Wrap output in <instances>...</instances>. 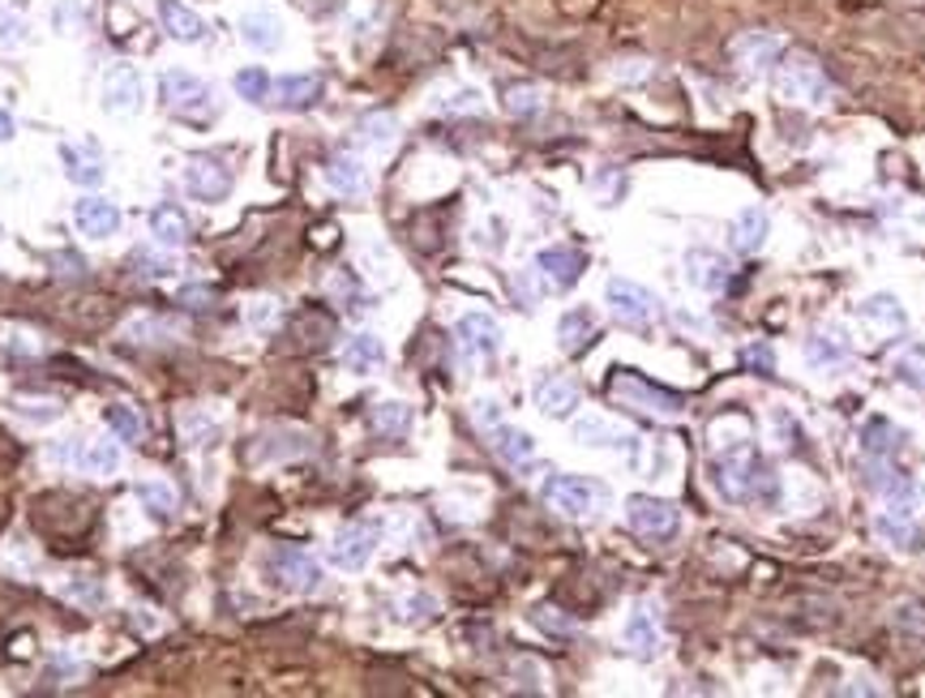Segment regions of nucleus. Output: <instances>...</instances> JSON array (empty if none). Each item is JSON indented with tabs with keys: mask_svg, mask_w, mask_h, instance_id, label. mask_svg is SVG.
Instances as JSON below:
<instances>
[{
	"mask_svg": "<svg viewBox=\"0 0 925 698\" xmlns=\"http://www.w3.org/2000/svg\"><path fill=\"white\" fill-rule=\"evenodd\" d=\"M73 224H78V232L90 236V240H108V236H116V227H120V210H116L108 197L90 194L73 206Z\"/></svg>",
	"mask_w": 925,
	"mask_h": 698,
	"instance_id": "obj_22",
	"label": "nucleus"
},
{
	"mask_svg": "<svg viewBox=\"0 0 925 698\" xmlns=\"http://www.w3.org/2000/svg\"><path fill=\"white\" fill-rule=\"evenodd\" d=\"M240 39L249 43L253 52H275L283 43V22L266 9H253L240 18Z\"/></svg>",
	"mask_w": 925,
	"mask_h": 698,
	"instance_id": "obj_30",
	"label": "nucleus"
},
{
	"mask_svg": "<svg viewBox=\"0 0 925 698\" xmlns=\"http://www.w3.org/2000/svg\"><path fill=\"white\" fill-rule=\"evenodd\" d=\"M502 108L510 116H535L540 108H544V95H540V86H505L502 95Z\"/></svg>",
	"mask_w": 925,
	"mask_h": 698,
	"instance_id": "obj_42",
	"label": "nucleus"
},
{
	"mask_svg": "<svg viewBox=\"0 0 925 698\" xmlns=\"http://www.w3.org/2000/svg\"><path fill=\"white\" fill-rule=\"evenodd\" d=\"M232 86H236V95H240V99H249V104H266V95L275 90L270 73H266V69H257V65L240 69V73L232 78Z\"/></svg>",
	"mask_w": 925,
	"mask_h": 698,
	"instance_id": "obj_41",
	"label": "nucleus"
},
{
	"mask_svg": "<svg viewBox=\"0 0 925 698\" xmlns=\"http://www.w3.org/2000/svg\"><path fill=\"white\" fill-rule=\"evenodd\" d=\"M780 57H785V43H780L776 35H758V30H750V35H741V39L732 43V60L741 65L746 78L771 73V65H780Z\"/></svg>",
	"mask_w": 925,
	"mask_h": 698,
	"instance_id": "obj_12",
	"label": "nucleus"
},
{
	"mask_svg": "<svg viewBox=\"0 0 925 698\" xmlns=\"http://www.w3.org/2000/svg\"><path fill=\"white\" fill-rule=\"evenodd\" d=\"M377 544H382V523H347L335 531L326 558L335 561L338 570H365L368 558L377 553Z\"/></svg>",
	"mask_w": 925,
	"mask_h": 698,
	"instance_id": "obj_8",
	"label": "nucleus"
},
{
	"mask_svg": "<svg viewBox=\"0 0 925 698\" xmlns=\"http://www.w3.org/2000/svg\"><path fill=\"white\" fill-rule=\"evenodd\" d=\"M776 498H780V475H776V468L767 459L755 454V468H750V502L771 505Z\"/></svg>",
	"mask_w": 925,
	"mask_h": 698,
	"instance_id": "obj_39",
	"label": "nucleus"
},
{
	"mask_svg": "<svg viewBox=\"0 0 925 698\" xmlns=\"http://www.w3.org/2000/svg\"><path fill=\"white\" fill-rule=\"evenodd\" d=\"M155 13H159L164 35L176 39V43H206L210 39L206 18L197 9H189V4H180V0H155Z\"/></svg>",
	"mask_w": 925,
	"mask_h": 698,
	"instance_id": "obj_14",
	"label": "nucleus"
},
{
	"mask_svg": "<svg viewBox=\"0 0 925 698\" xmlns=\"http://www.w3.org/2000/svg\"><path fill=\"white\" fill-rule=\"evenodd\" d=\"M257 459H301V454H313V438L301 433V429H270L266 438H257Z\"/></svg>",
	"mask_w": 925,
	"mask_h": 698,
	"instance_id": "obj_32",
	"label": "nucleus"
},
{
	"mask_svg": "<svg viewBox=\"0 0 925 698\" xmlns=\"http://www.w3.org/2000/svg\"><path fill=\"white\" fill-rule=\"evenodd\" d=\"M138 502L146 505L155 519H171V514H176V489H171L168 480H141Z\"/></svg>",
	"mask_w": 925,
	"mask_h": 698,
	"instance_id": "obj_38",
	"label": "nucleus"
},
{
	"mask_svg": "<svg viewBox=\"0 0 925 698\" xmlns=\"http://www.w3.org/2000/svg\"><path fill=\"white\" fill-rule=\"evenodd\" d=\"M275 322H279V301H270V296H266V301H253L249 305V326L253 331H270Z\"/></svg>",
	"mask_w": 925,
	"mask_h": 698,
	"instance_id": "obj_49",
	"label": "nucleus"
},
{
	"mask_svg": "<svg viewBox=\"0 0 925 698\" xmlns=\"http://www.w3.org/2000/svg\"><path fill=\"white\" fill-rule=\"evenodd\" d=\"M626 523L639 531L643 540H673L677 528H681V514H677V505L665 502V498L634 493V498H626Z\"/></svg>",
	"mask_w": 925,
	"mask_h": 698,
	"instance_id": "obj_7",
	"label": "nucleus"
},
{
	"mask_svg": "<svg viewBox=\"0 0 925 698\" xmlns=\"http://www.w3.org/2000/svg\"><path fill=\"white\" fill-rule=\"evenodd\" d=\"M767 236H771V215L762 210V206H746V210H737L729 224V245L737 253H758L762 245H767Z\"/></svg>",
	"mask_w": 925,
	"mask_h": 698,
	"instance_id": "obj_24",
	"label": "nucleus"
},
{
	"mask_svg": "<svg viewBox=\"0 0 925 698\" xmlns=\"http://www.w3.org/2000/svg\"><path fill=\"white\" fill-rule=\"evenodd\" d=\"M134 266H138V275H146V279H171L180 266H176V257L171 253H150V249H134V257H129Z\"/></svg>",
	"mask_w": 925,
	"mask_h": 698,
	"instance_id": "obj_43",
	"label": "nucleus"
},
{
	"mask_svg": "<svg viewBox=\"0 0 925 698\" xmlns=\"http://www.w3.org/2000/svg\"><path fill=\"white\" fill-rule=\"evenodd\" d=\"M30 39V22L13 9H0V48H22Z\"/></svg>",
	"mask_w": 925,
	"mask_h": 698,
	"instance_id": "obj_45",
	"label": "nucleus"
},
{
	"mask_svg": "<svg viewBox=\"0 0 925 698\" xmlns=\"http://www.w3.org/2000/svg\"><path fill=\"white\" fill-rule=\"evenodd\" d=\"M574 438H579L583 446H613V450L634 454V433H621V429L609 424L604 416H583L574 424Z\"/></svg>",
	"mask_w": 925,
	"mask_h": 698,
	"instance_id": "obj_31",
	"label": "nucleus"
},
{
	"mask_svg": "<svg viewBox=\"0 0 925 698\" xmlns=\"http://www.w3.org/2000/svg\"><path fill=\"white\" fill-rule=\"evenodd\" d=\"M343 364H347L352 373L368 377V373H377V368L386 364V343L377 335H368V331H361V335H352L343 343Z\"/></svg>",
	"mask_w": 925,
	"mask_h": 698,
	"instance_id": "obj_29",
	"label": "nucleus"
},
{
	"mask_svg": "<svg viewBox=\"0 0 925 698\" xmlns=\"http://www.w3.org/2000/svg\"><path fill=\"white\" fill-rule=\"evenodd\" d=\"M621 639H626V647H630L639 660H651V656H660V647H665L660 613H656L651 604H634V609H630V617H626V626H621Z\"/></svg>",
	"mask_w": 925,
	"mask_h": 698,
	"instance_id": "obj_13",
	"label": "nucleus"
},
{
	"mask_svg": "<svg viewBox=\"0 0 925 698\" xmlns=\"http://www.w3.org/2000/svg\"><path fill=\"white\" fill-rule=\"evenodd\" d=\"M609 394H613V403H621V407L643 412V416H656V420H677L686 412V399L681 394L669 391V386H656L651 377L634 373V368H613Z\"/></svg>",
	"mask_w": 925,
	"mask_h": 698,
	"instance_id": "obj_1",
	"label": "nucleus"
},
{
	"mask_svg": "<svg viewBox=\"0 0 925 698\" xmlns=\"http://www.w3.org/2000/svg\"><path fill=\"white\" fill-rule=\"evenodd\" d=\"M141 99H146V86H141V73L129 69V65H116L104 82V108L112 116H134L141 112Z\"/></svg>",
	"mask_w": 925,
	"mask_h": 698,
	"instance_id": "obj_16",
	"label": "nucleus"
},
{
	"mask_svg": "<svg viewBox=\"0 0 925 698\" xmlns=\"http://www.w3.org/2000/svg\"><path fill=\"white\" fill-rule=\"evenodd\" d=\"M275 95H279L275 104L283 112H308L322 99V78L317 73H287V78L275 82Z\"/></svg>",
	"mask_w": 925,
	"mask_h": 698,
	"instance_id": "obj_27",
	"label": "nucleus"
},
{
	"mask_svg": "<svg viewBox=\"0 0 925 698\" xmlns=\"http://www.w3.org/2000/svg\"><path fill=\"white\" fill-rule=\"evenodd\" d=\"M857 317H862L866 331H874V335H883V338H896L908 331V313H904V305H899L896 296H887V292L866 296V301L857 305Z\"/></svg>",
	"mask_w": 925,
	"mask_h": 698,
	"instance_id": "obj_17",
	"label": "nucleus"
},
{
	"mask_svg": "<svg viewBox=\"0 0 925 698\" xmlns=\"http://www.w3.org/2000/svg\"><path fill=\"white\" fill-rule=\"evenodd\" d=\"M52 22H57V30H69V27H73V0H65V4H57Z\"/></svg>",
	"mask_w": 925,
	"mask_h": 698,
	"instance_id": "obj_55",
	"label": "nucleus"
},
{
	"mask_svg": "<svg viewBox=\"0 0 925 698\" xmlns=\"http://www.w3.org/2000/svg\"><path fill=\"white\" fill-rule=\"evenodd\" d=\"M18 416L35 420V424H48V420L60 416V403L57 399H30V403H18Z\"/></svg>",
	"mask_w": 925,
	"mask_h": 698,
	"instance_id": "obj_48",
	"label": "nucleus"
},
{
	"mask_svg": "<svg viewBox=\"0 0 925 698\" xmlns=\"http://www.w3.org/2000/svg\"><path fill=\"white\" fill-rule=\"evenodd\" d=\"M831 95V82L827 73L818 69V60L806 57V52H788L780 60V99L797 104V108H823Z\"/></svg>",
	"mask_w": 925,
	"mask_h": 698,
	"instance_id": "obj_3",
	"label": "nucleus"
},
{
	"mask_svg": "<svg viewBox=\"0 0 925 698\" xmlns=\"http://www.w3.org/2000/svg\"><path fill=\"white\" fill-rule=\"evenodd\" d=\"M532 621L540 626V630H549V635H574V621L558 617V609H549V604H540V609L532 613Z\"/></svg>",
	"mask_w": 925,
	"mask_h": 698,
	"instance_id": "obj_50",
	"label": "nucleus"
},
{
	"mask_svg": "<svg viewBox=\"0 0 925 698\" xmlns=\"http://www.w3.org/2000/svg\"><path fill=\"white\" fill-rule=\"evenodd\" d=\"M65 596H73V600H82V604H90V609H95V604L104 600V587L95 583V579H86V583H69V587H65Z\"/></svg>",
	"mask_w": 925,
	"mask_h": 698,
	"instance_id": "obj_53",
	"label": "nucleus"
},
{
	"mask_svg": "<svg viewBox=\"0 0 925 698\" xmlns=\"http://www.w3.org/2000/svg\"><path fill=\"white\" fill-rule=\"evenodd\" d=\"M686 279L695 283L699 292H711V296H720V292L729 287V279H732V262L725 257V253H716V249H690V253H686Z\"/></svg>",
	"mask_w": 925,
	"mask_h": 698,
	"instance_id": "obj_15",
	"label": "nucleus"
},
{
	"mask_svg": "<svg viewBox=\"0 0 925 698\" xmlns=\"http://www.w3.org/2000/svg\"><path fill=\"white\" fill-rule=\"evenodd\" d=\"M262 570L270 574V583L292 591V596H308V591L322 587V566L308 558L305 549H292V544L275 549L270 558L262 561Z\"/></svg>",
	"mask_w": 925,
	"mask_h": 698,
	"instance_id": "obj_6",
	"label": "nucleus"
},
{
	"mask_svg": "<svg viewBox=\"0 0 925 698\" xmlns=\"http://www.w3.org/2000/svg\"><path fill=\"white\" fill-rule=\"evenodd\" d=\"M368 429H373V433H382V438H403V433L412 429V407H407V403H398V399H391V403H377V407L368 412Z\"/></svg>",
	"mask_w": 925,
	"mask_h": 698,
	"instance_id": "obj_36",
	"label": "nucleus"
},
{
	"mask_svg": "<svg viewBox=\"0 0 925 698\" xmlns=\"http://www.w3.org/2000/svg\"><path fill=\"white\" fill-rule=\"evenodd\" d=\"M853 356V338L844 335L840 326H818L806 338V364L810 368H840Z\"/></svg>",
	"mask_w": 925,
	"mask_h": 698,
	"instance_id": "obj_21",
	"label": "nucleus"
},
{
	"mask_svg": "<svg viewBox=\"0 0 925 698\" xmlns=\"http://www.w3.org/2000/svg\"><path fill=\"white\" fill-rule=\"evenodd\" d=\"M356 138L373 146V150H391L394 138H398V120L391 112H368L361 125H356Z\"/></svg>",
	"mask_w": 925,
	"mask_h": 698,
	"instance_id": "obj_37",
	"label": "nucleus"
},
{
	"mask_svg": "<svg viewBox=\"0 0 925 698\" xmlns=\"http://www.w3.org/2000/svg\"><path fill=\"white\" fill-rule=\"evenodd\" d=\"M326 180H331V189H335V194H347V197L365 194L368 189L365 159H361V155H352V150H338L335 159L326 164Z\"/></svg>",
	"mask_w": 925,
	"mask_h": 698,
	"instance_id": "obj_28",
	"label": "nucleus"
},
{
	"mask_svg": "<svg viewBox=\"0 0 925 698\" xmlns=\"http://www.w3.org/2000/svg\"><path fill=\"white\" fill-rule=\"evenodd\" d=\"M750 468H755V450L729 446L725 450V459L711 463L716 493H720L725 502H750Z\"/></svg>",
	"mask_w": 925,
	"mask_h": 698,
	"instance_id": "obj_10",
	"label": "nucleus"
},
{
	"mask_svg": "<svg viewBox=\"0 0 925 698\" xmlns=\"http://www.w3.org/2000/svg\"><path fill=\"white\" fill-rule=\"evenodd\" d=\"M9 138H13V116L0 108V141H9Z\"/></svg>",
	"mask_w": 925,
	"mask_h": 698,
	"instance_id": "obj_56",
	"label": "nucleus"
},
{
	"mask_svg": "<svg viewBox=\"0 0 925 698\" xmlns=\"http://www.w3.org/2000/svg\"><path fill=\"white\" fill-rule=\"evenodd\" d=\"M454 335L468 356H498V347H502V326L489 313H463Z\"/></svg>",
	"mask_w": 925,
	"mask_h": 698,
	"instance_id": "obj_19",
	"label": "nucleus"
},
{
	"mask_svg": "<svg viewBox=\"0 0 925 698\" xmlns=\"http://www.w3.org/2000/svg\"><path fill=\"white\" fill-rule=\"evenodd\" d=\"M600 338V322H596V313L591 308H565L558 322V343L561 352H570V356H579V352H588L591 343Z\"/></svg>",
	"mask_w": 925,
	"mask_h": 698,
	"instance_id": "obj_25",
	"label": "nucleus"
},
{
	"mask_svg": "<svg viewBox=\"0 0 925 698\" xmlns=\"http://www.w3.org/2000/svg\"><path fill=\"white\" fill-rule=\"evenodd\" d=\"M472 420H476L480 429L489 433L493 424H502V407H498L493 399H480V403H472Z\"/></svg>",
	"mask_w": 925,
	"mask_h": 698,
	"instance_id": "obj_52",
	"label": "nucleus"
},
{
	"mask_svg": "<svg viewBox=\"0 0 925 698\" xmlns=\"http://www.w3.org/2000/svg\"><path fill=\"white\" fill-rule=\"evenodd\" d=\"M899 442H904V433H899L892 420H883V416L866 420V429H862V450H866V459H892L899 450Z\"/></svg>",
	"mask_w": 925,
	"mask_h": 698,
	"instance_id": "obj_35",
	"label": "nucleus"
},
{
	"mask_svg": "<svg viewBox=\"0 0 925 698\" xmlns=\"http://www.w3.org/2000/svg\"><path fill=\"white\" fill-rule=\"evenodd\" d=\"M104 420L112 424L116 438H120V442H129V446H138L141 433H146V429H141V416L134 412V407H129V403H112V407L104 412Z\"/></svg>",
	"mask_w": 925,
	"mask_h": 698,
	"instance_id": "obj_40",
	"label": "nucleus"
},
{
	"mask_svg": "<svg viewBox=\"0 0 925 698\" xmlns=\"http://www.w3.org/2000/svg\"><path fill=\"white\" fill-rule=\"evenodd\" d=\"M150 236L159 249H180L189 240V219L176 206H155L150 210Z\"/></svg>",
	"mask_w": 925,
	"mask_h": 698,
	"instance_id": "obj_33",
	"label": "nucleus"
},
{
	"mask_svg": "<svg viewBox=\"0 0 925 698\" xmlns=\"http://www.w3.org/2000/svg\"><path fill=\"white\" fill-rule=\"evenodd\" d=\"M60 164H65V176L73 180V185H82V189H99L104 185V159H99V150H90V146H73V141H65L60 146Z\"/></svg>",
	"mask_w": 925,
	"mask_h": 698,
	"instance_id": "obj_26",
	"label": "nucleus"
},
{
	"mask_svg": "<svg viewBox=\"0 0 925 698\" xmlns=\"http://www.w3.org/2000/svg\"><path fill=\"white\" fill-rule=\"evenodd\" d=\"M544 502L565 519H591L600 505L609 502V489L588 480V475H553L544 484Z\"/></svg>",
	"mask_w": 925,
	"mask_h": 698,
	"instance_id": "obj_4",
	"label": "nucleus"
},
{
	"mask_svg": "<svg viewBox=\"0 0 925 698\" xmlns=\"http://www.w3.org/2000/svg\"><path fill=\"white\" fill-rule=\"evenodd\" d=\"M164 335H176V326L164 322V317H134V322H125V338L129 343H159Z\"/></svg>",
	"mask_w": 925,
	"mask_h": 698,
	"instance_id": "obj_44",
	"label": "nucleus"
},
{
	"mask_svg": "<svg viewBox=\"0 0 925 698\" xmlns=\"http://www.w3.org/2000/svg\"><path fill=\"white\" fill-rule=\"evenodd\" d=\"M180 429H185L189 446H197V438H215V433H219V424H215V420L194 416V412H185V416H180Z\"/></svg>",
	"mask_w": 925,
	"mask_h": 698,
	"instance_id": "obj_51",
	"label": "nucleus"
},
{
	"mask_svg": "<svg viewBox=\"0 0 925 698\" xmlns=\"http://www.w3.org/2000/svg\"><path fill=\"white\" fill-rule=\"evenodd\" d=\"M489 446H493V454L502 459L505 468H514V472H523V468H532V459H535V442H532V433H523V429H514V424H493L489 433Z\"/></svg>",
	"mask_w": 925,
	"mask_h": 698,
	"instance_id": "obj_20",
	"label": "nucleus"
},
{
	"mask_svg": "<svg viewBox=\"0 0 925 698\" xmlns=\"http://www.w3.org/2000/svg\"><path fill=\"white\" fill-rule=\"evenodd\" d=\"M579 403H583L579 386L570 377H561V373H549V377L535 382V407L549 420H570L579 412Z\"/></svg>",
	"mask_w": 925,
	"mask_h": 698,
	"instance_id": "obj_18",
	"label": "nucleus"
},
{
	"mask_svg": "<svg viewBox=\"0 0 925 698\" xmlns=\"http://www.w3.org/2000/svg\"><path fill=\"white\" fill-rule=\"evenodd\" d=\"M746 368H750V373H758V377H776V352H771L767 343H755V347H746Z\"/></svg>",
	"mask_w": 925,
	"mask_h": 698,
	"instance_id": "obj_47",
	"label": "nucleus"
},
{
	"mask_svg": "<svg viewBox=\"0 0 925 698\" xmlns=\"http://www.w3.org/2000/svg\"><path fill=\"white\" fill-rule=\"evenodd\" d=\"M78 468H82L86 475H95V480H108V475L120 472V446L95 438V442H86V446L78 450Z\"/></svg>",
	"mask_w": 925,
	"mask_h": 698,
	"instance_id": "obj_34",
	"label": "nucleus"
},
{
	"mask_svg": "<svg viewBox=\"0 0 925 698\" xmlns=\"http://www.w3.org/2000/svg\"><path fill=\"white\" fill-rule=\"evenodd\" d=\"M484 108V99H480V90H454V95H446L442 104H437V112H450V116H459V112H480Z\"/></svg>",
	"mask_w": 925,
	"mask_h": 698,
	"instance_id": "obj_46",
	"label": "nucleus"
},
{
	"mask_svg": "<svg viewBox=\"0 0 925 698\" xmlns=\"http://www.w3.org/2000/svg\"><path fill=\"white\" fill-rule=\"evenodd\" d=\"M185 189L197 201H206V206L224 201L232 194V168H227V159H219V155H194L185 164Z\"/></svg>",
	"mask_w": 925,
	"mask_h": 698,
	"instance_id": "obj_9",
	"label": "nucleus"
},
{
	"mask_svg": "<svg viewBox=\"0 0 925 698\" xmlns=\"http://www.w3.org/2000/svg\"><path fill=\"white\" fill-rule=\"evenodd\" d=\"M874 531L896 549H917V540H922V528L913 519V502H887V510L874 519Z\"/></svg>",
	"mask_w": 925,
	"mask_h": 698,
	"instance_id": "obj_23",
	"label": "nucleus"
},
{
	"mask_svg": "<svg viewBox=\"0 0 925 698\" xmlns=\"http://www.w3.org/2000/svg\"><path fill=\"white\" fill-rule=\"evenodd\" d=\"M771 424L780 429V438H785V446H797V438H801V429H797V420H788L785 407H776L771 412Z\"/></svg>",
	"mask_w": 925,
	"mask_h": 698,
	"instance_id": "obj_54",
	"label": "nucleus"
},
{
	"mask_svg": "<svg viewBox=\"0 0 925 698\" xmlns=\"http://www.w3.org/2000/svg\"><path fill=\"white\" fill-rule=\"evenodd\" d=\"M604 305L626 331H647L660 317V301L634 279H609L604 283Z\"/></svg>",
	"mask_w": 925,
	"mask_h": 698,
	"instance_id": "obj_5",
	"label": "nucleus"
},
{
	"mask_svg": "<svg viewBox=\"0 0 925 698\" xmlns=\"http://www.w3.org/2000/svg\"><path fill=\"white\" fill-rule=\"evenodd\" d=\"M583 271H588V257H583V249H574V245H553V249L535 253V275L549 283V287H558V292L574 287V283L583 279Z\"/></svg>",
	"mask_w": 925,
	"mask_h": 698,
	"instance_id": "obj_11",
	"label": "nucleus"
},
{
	"mask_svg": "<svg viewBox=\"0 0 925 698\" xmlns=\"http://www.w3.org/2000/svg\"><path fill=\"white\" fill-rule=\"evenodd\" d=\"M159 99H164V108L171 116H180L189 125H210L219 116L215 90L201 82V78H194V73H185V69H171V73L159 78Z\"/></svg>",
	"mask_w": 925,
	"mask_h": 698,
	"instance_id": "obj_2",
	"label": "nucleus"
}]
</instances>
